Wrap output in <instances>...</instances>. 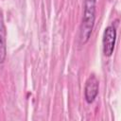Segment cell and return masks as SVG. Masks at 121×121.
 Instances as JSON below:
<instances>
[{
    "instance_id": "2",
    "label": "cell",
    "mask_w": 121,
    "mask_h": 121,
    "mask_svg": "<svg viewBox=\"0 0 121 121\" xmlns=\"http://www.w3.org/2000/svg\"><path fill=\"white\" fill-rule=\"evenodd\" d=\"M116 40V29L113 26H109L105 28L102 38V50L106 57H111L113 53Z\"/></svg>"
},
{
    "instance_id": "4",
    "label": "cell",
    "mask_w": 121,
    "mask_h": 121,
    "mask_svg": "<svg viewBox=\"0 0 121 121\" xmlns=\"http://www.w3.org/2000/svg\"><path fill=\"white\" fill-rule=\"evenodd\" d=\"M7 56V33L4 19L0 11V64L3 63Z\"/></svg>"
},
{
    "instance_id": "1",
    "label": "cell",
    "mask_w": 121,
    "mask_h": 121,
    "mask_svg": "<svg viewBox=\"0 0 121 121\" xmlns=\"http://www.w3.org/2000/svg\"><path fill=\"white\" fill-rule=\"evenodd\" d=\"M95 6L96 0L84 1V11L79 32V41L82 44L86 43L91 37L95 21Z\"/></svg>"
},
{
    "instance_id": "3",
    "label": "cell",
    "mask_w": 121,
    "mask_h": 121,
    "mask_svg": "<svg viewBox=\"0 0 121 121\" xmlns=\"http://www.w3.org/2000/svg\"><path fill=\"white\" fill-rule=\"evenodd\" d=\"M99 89V81L97 78L92 74L86 80L85 87H84V97L88 104H91L95 101L98 95Z\"/></svg>"
}]
</instances>
